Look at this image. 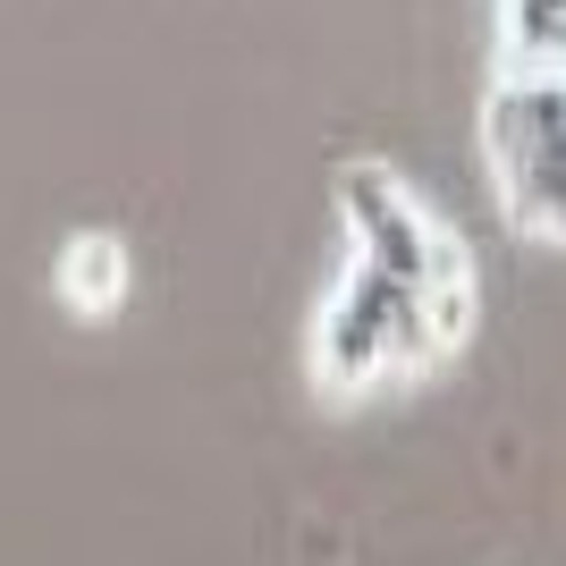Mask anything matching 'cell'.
<instances>
[{"mask_svg": "<svg viewBox=\"0 0 566 566\" xmlns=\"http://www.w3.org/2000/svg\"><path fill=\"white\" fill-rule=\"evenodd\" d=\"M338 220H347L364 271H380V280L406 287V296H423L457 338L473 331V254H465V237L431 212L398 169H380V161L338 169Z\"/></svg>", "mask_w": 566, "mask_h": 566, "instance_id": "obj_2", "label": "cell"}, {"mask_svg": "<svg viewBox=\"0 0 566 566\" xmlns=\"http://www.w3.org/2000/svg\"><path fill=\"white\" fill-rule=\"evenodd\" d=\"M566 85L558 76H499L482 102V161H491L499 212L516 220V237L558 245L566 237Z\"/></svg>", "mask_w": 566, "mask_h": 566, "instance_id": "obj_3", "label": "cell"}, {"mask_svg": "<svg viewBox=\"0 0 566 566\" xmlns=\"http://www.w3.org/2000/svg\"><path fill=\"white\" fill-rule=\"evenodd\" d=\"M51 287H60V305L85 313V322L118 313V296H127V245H118L111 229H76L69 245H60V262H51Z\"/></svg>", "mask_w": 566, "mask_h": 566, "instance_id": "obj_4", "label": "cell"}, {"mask_svg": "<svg viewBox=\"0 0 566 566\" xmlns=\"http://www.w3.org/2000/svg\"><path fill=\"white\" fill-rule=\"evenodd\" d=\"M457 347H465V338H457L423 296L389 287L380 271H364V262L347 254L331 305L313 313V389L347 406V398H373L380 380H415V373H431V364H449Z\"/></svg>", "mask_w": 566, "mask_h": 566, "instance_id": "obj_1", "label": "cell"}]
</instances>
